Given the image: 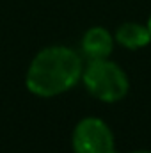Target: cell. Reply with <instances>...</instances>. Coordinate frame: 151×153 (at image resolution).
<instances>
[{"label": "cell", "instance_id": "5b68a950", "mask_svg": "<svg viewBox=\"0 0 151 153\" xmlns=\"http://www.w3.org/2000/svg\"><path fill=\"white\" fill-rule=\"evenodd\" d=\"M115 41L121 46L128 48V50H139V48L150 45L151 34L148 25H141V23H135V22H126V23L117 27Z\"/></svg>", "mask_w": 151, "mask_h": 153}, {"label": "cell", "instance_id": "52a82bcc", "mask_svg": "<svg viewBox=\"0 0 151 153\" xmlns=\"http://www.w3.org/2000/svg\"><path fill=\"white\" fill-rule=\"evenodd\" d=\"M148 29H150V34H151V14H150V20H148Z\"/></svg>", "mask_w": 151, "mask_h": 153}, {"label": "cell", "instance_id": "7a4b0ae2", "mask_svg": "<svg viewBox=\"0 0 151 153\" xmlns=\"http://www.w3.org/2000/svg\"><path fill=\"white\" fill-rule=\"evenodd\" d=\"M82 80L87 91L101 102H119L128 94L130 82L126 73L107 59L89 61L85 66Z\"/></svg>", "mask_w": 151, "mask_h": 153}, {"label": "cell", "instance_id": "277c9868", "mask_svg": "<svg viewBox=\"0 0 151 153\" xmlns=\"http://www.w3.org/2000/svg\"><path fill=\"white\" fill-rule=\"evenodd\" d=\"M112 48H114L112 34L103 27H93L84 34L82 50L89 57V61L107 59L112 53Z\"/></svg>", "mask_w": 151, "mask_h": 153}, {"label": "cell", "instance_id": "6da1fadb", "mask_svg": "<svg viewBox=\"0 0 151 153\" xmlns=\"http://www.w3.org/2000/svg\"><path fill=\"white\" fill-rule=\"evenodd\" d=\"M82 73L84 64L76 52L66 46H50L32 59L25 84L32 94L50 98L71 89Z\"/></svg>", "mask_w": 151, "mask_h": 153}, {"label": "cell", "instance_id": "3957f363", "mask_svg": "<svg viewBox=\"0 0 151 153\" xmlns=\"http://www.w3.org/2000/svg\"><path fill=\"white\" fill-rule=\"evenodd\" d=\"M75 153H115L114 135L100 117H84L73 132Z\"/></svg>", "mask_w": 151, "mask_h": 153}, {"label": "cell", "instance_id": "8992f818", "mask_svg": "<svg viewBox=\"0 0 151 153\" xmlns=\"http://www.w3.org/2000/svg\"><path fill=\"white\" fill-rule=\"evenodd\" d=\"M130 153H151L148 150H135V152H130Z\"/></svg>", "mask_w": 151, "mask_h": 153}]
</instances>
